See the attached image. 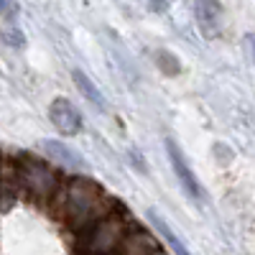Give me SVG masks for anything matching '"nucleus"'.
<instances>
[{
  "label": "nucleus",
  "instance_id": "6",
  "mask_svg": "<svg viewBox=\"0 0 255 255\" xmlns=\"http://www.w3.org/2000/svg\"><path fill=\"white\" fill-rule=\"evenodd\" d=\"M41 151H44V156L49 158V163H56L61 168H72V171H77V168L84 166L82 156L74 151L72 145L61 143V140H41Z\"/></svg>",
  "mask_w": 255,
  "mask_h": 255
},
{
  "label": "nucleus",
  "instance_id": "11",
  "mask_svg": "<svg viewBox=\"0 0 255 255\" xmlns=\"http://www.w3.org/2000/svg\"><path fill=\"white\" fill-rule=\"evenodd\" d=\"M15 13H18V5H15V3L0 0V18H8V15H15Z\"/></svg>",
  "mask_w": 255,
  "mask_h": 255
},
{
  "label": "nucleus",
  "instance_id": "2",
  "mask_svg": "<svg viewBox=\"0 0 255 255\" xmlns=\"http://www.w3.org/2000/svg\"><path fill=\"white\" fill-rule=\"evenodd\" d=\"M13 168H15V186L18 191H23V194L36 202V204H46L56 197V191L61 186V176L59 171L46 163L44 158L38 156H18L13 161Z\"/></svg>",
  "mask_w": 255,
  "mask_h": 255
},
{
  "label": "nucleus",
  "instance_id": "3",
  "mask_svg": "<svg viewBox=\"0 0 255 255\" xmlns=\"http://www.w3.org/2000/svg\"><path fill=\"white\" fill-rule=\"evenodd\" d=\"M128 235H130L128 217L115 207L102 220L92 222L90 227H84L79 232V240L77 243H79V248L87 253V255H105V253L120 250Z\"/></svg>",
  "mask_w": 255,
  "mask_h": 255
},
{
  "label": "nucleus",
  "instance_id": "4",
  "mask_svg": "<svg viewBox=\"0 0 255 255\" xmlns=\"http://www.w3.org/2000/svg\"><path fill=\"white\" fill-rule=\"evenodd\" d=\"M49 118L54 128L61 135H77L82 133V113L77 110V105L69 102L67 97H56L49 105Z\"/></svg>",
  "mask_w": 255,
  "mask_h": 255
},
{
  "label": "nucleus",
  "instance_id": "13",
  "mask_svg": "<svg viewBox=\"0 0 255 255\" xmlns=\"http://www.w3.org/2000/svg\"><path fill=\"white\" fill-rule=\"evenodd\" d=\"M105 255H123V253H120V250H115V253H105Z\"/></svg>",
  "mask_w": 255,
  "mask_h": 255
},
{
  "label": "nucleus",
  "instance_id": "7",
  "mask_svg": "<svg viewBox=\"0 0 255 255\" xmlns=\"http://www.w3.org/2000/svg\"><path fill=\"white\" fill-rule=\"evenodd\" d=\"M148 222H151V225L156 227V232L163 238V243H166L168 248H171V253H174V255H191V253H189V248L181 243V238L176 235V232H174L171 227H168V222L158 215V212H153V209L148 212Z\"/></svg>",
  "mask_w": 255,
  "mask_h": 255
},
{
  "label": "nucleus",
  "instance_id": "10",
  "mask_svg": "<svg viewBox=\"0 0 255 255\" xmlns=\"http://www.w3.org/2000/svg\"><path fill=\"white\" fill-rule=\"evenodd\" d=\"M156 64H158V67L166 72V74H179L181 72V67H179V59L174 56V54H168V51H158L156 54Z\"/></svg>",
  "mask_w": 255,
  "mask_h": 255
},
{
  "label": "nucleus",
  "instance_id": "5",
  "mask_svg": "<svg viewBox=\"0 0 255 255\" xmlns=\"http://www.w3.org/2000/svg\"><path fill=\"white\" fill-rule=\"evenodd\" d=\"M166 153H168V161H171L174 174L179 176V181H181L184 191H186L189 197H194V199H202L204 194H202L199 179H197V176H194V171L189 168V161L184 158V153H181V148L176 145V140H171V138L166 140Z\"/></svg>",
  "mask_w": 255,
  "mask_h": 255
},
{
  "label": "nucleus",
  "instance_id": "14",
  "mask_svg": "<svg viewBox=\"0 0 255 255\" xmlns=\"http://www.w3.org/2000/svg\"><path fill=\"white\" fill-rule=\"evenodd\" d=\"M253 46H255V38H253Z\"/></svg>",
  "mask_w": 255,
  "mask_h": 255
},
{
  "label": "nucleus",
  "instance_id": "12",
  "mask_svg": "<svg viewBox=\"0 0 255 255\" xmlns=\"http://www.w3.org/2000/svg\"><path fill=\"white\" fill-rule=\"evenodd\" d=\"M3 36H5V38H10L8 44H13V46H20V41H23V36H20L18 31H3Z\"/></svg>",
  "mask_w": 255,
  "mask_h": 255
},
{
  "label": "nucleus",
  "instance_id": "8",
  "mask_svg": "<svg viewBox=\"0 0 255 255\" xmlns=\"http://www.w3.org/2000/svg\"><path fill=\"white\" fill-rule=\"evenodd\" d=\"M72 79H74V84H77V90L82 92V97H87V102H92V108L108 110V102H105L102 92L97 90V84H95L87 74L79 72V69H74V72H72Z\"/></svg>",
  "mask_w": 255,
  "mask_h": 255
},
{
  "label": "nucleus",
  "instance_id": "1",
  "mask_svg": "<svg viewBox=\"0 0 255 255\" xmlns=\"http://www.w3.org/2000/svg\"><path fill=\"white\" fill-rule=\"evenodd\" d=\"M118 204L108 197V191L97 181L84 179V176H72L67 181H61L56 197H54L56 215L69 227H74L77 232H82L92 222L102 220Z\"/></svg>",
  "mask_w": 255,
  "mask_h": 255
},
{
  "label": "nucleus",
  "instance_id": "9",
  "mask_svg": "<svg viewBox=\"0 0 255 255\" xmlns=\"http://www.w3.org/2000/svg\"><path fill=\"white\" fill-rule=\"evenodd\" d=\"M194 10H197L199 26H202V31L207 36H212V33L220 28V5L217 3H197Z\"/></svg>",
  "mask_w": 255,
  "mask_h": 255
}]
</instances>
